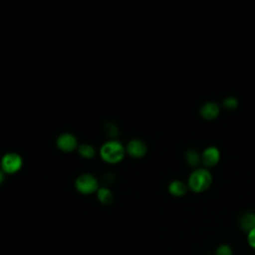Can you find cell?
I'll return each mask as SVG.
<instances>
[{
  "instance_id": "1",
  "label": "cell",
  "mask_w": 255,
  "mask_h": 255,
  "mask_svg": "<svg viewBox=\"0 0 255 255\" xmlns=\"http://www.w3.org/2000/svg\"><path fill=\"white\" fill-rule=\"evenodd\" d=\"M212 174L205 167L193 169L187 179L188 188L194 193H200L207 190L212 183Z\"/></svg>"
},
{
  "instance_id": "2",
  "label": "cell",
  "mask_w": 255,
  "mask_h": 255,
  "mask_svg": "<svg viewBox=\"0 0 255 255\" xmlns=\"http://www.w3.org/2000/svg\"><path fill=\"white\" fill-rule=\"evenodd\" d=\"M126 149L124 145L116 139L106 141L100 148V155L108 163H117L125 156Z\"/></svg>"
},
{
  "instance_id": "3",
  "label": "cell",
  "mask_w": 255,
  "mask_h": 255,
  "mask_svg": "<svg viewBox=\"0 0 255 255\" xmlns=\"http://www.w3.org/2000/svg\"><path fill=\"white\" fill-rule=\"evenodd\" d=\"M75 186L77 190L83 194H91L97 192L99 189V184L97 178L90 173H83L76 178Z\"/></svg>"
},
{
  "instance_id": "4",
  "label": "cell",
  "mask_w": 255,
  "mask_h": 255,
  "mask_svg": "<svg viewBox=\"0 0 255 255\" xmlns=\"http://www.w3.org/2000/svg\"><path fill=\"white\" fill-rule=\"evenodd\" d=\"M23 160L20 154L16 152H8L1 159V168L6 173H15L22 167Z\"/></svg>"
},
{
  "instance_id": "5",
  "label": "cell",
  "mask_w": 255,
  "mask_h": 255,
  "mask_svg": "<svg viewBox=\"0 0 255 255\" xmlns=\"http://www.w3.org/2000/svg\"><path fill=\"white\" fill-rule=\"evenodd\" d=\"M220 160V150L215 145H210L201 152V163L205 168L215 166Z\"/></svg>"
},
{
  "instance_id": "6",
  "label": "cell",
  "mask_w": 255,
  "mask_h": 255,
  "mask_svg": "<svg viewBox=\"0 0 255 255\" xmlns=\"http://www.w3.org/2000/svg\"><path fill=\"white\" fill-rule=\"evenodd\" d=\"M220 114V107L215 102H205L199 108V115L205 121H213Z\"/></svg>"
},
{
  "instance_id": "7",
  "label": "cell",
  "mask_w": 255,
  "mask_h": 255,
  "mask_svg": "<svg viewBox=\"0 0 255 255\" xmlns=\"http://www.w3.org/2000/svg\"><path fill=\"white\" fill-rule=\"evenodd\" d=\"M56 143L61 150L69 152V151H73L77 147L78 140L74 134L70 132H65L58 136Z\"/></svg>"
},
{
  "instance_id": "8",
  "label": "cell",
  "mask_w": 255,
  "mask_h": 255,
  "mask_svg": "<svg viewBox=\"0 0 255 255\" xmlns=\"http://www.w3.org/2000/svg\"><path fill=\"white\" fill-rule=\"evenodd\" d=\"M127 151L130 156L139 158L146 153L147 146L143 140L139 138H133L128 142Z\"/></svg>"
},
{
  "instance_id": "9",
  "label": "cell",
  "mask_w": 255,
  "mask_h": 255,
  "mask_svg": "<svg viewBox=\"0 0 255 255\" xmlns=\"http://www.w3.org/2000/svg\"><path fill=\"white\" fill-rule=\"evenodd\" d=\"M238 226L239 228L248 233L250 230L255 228V212L253 211H244L238 217Z\"/></svg>"
},
{
  "instance_id": "10",
  "label": "cell",
  "mask_w": 255,
  "mask_h": 255,
  "mask_svg": "<svg viewBox=\"0 0 255 255\" xmlns=\"http://www.w3.org/2000/svg\"><path fill=\"white\" fill-rule=\"evenodd\" d=\"M168 192L175 196V197H180V196H183L187 189H188V186H187V183H184L183 181L181 180H172L169 184H168Z\"/></svg>"
},
{
  "instance_id": "11",
  "label": "cell",
  "mask_w": 255,
  "mask_h": 255,
  "mask_svg": "<svg viewBox=\"0 0 255 255\" xmlns=\"http://www.w3.org/2000/svg\"><path fill=\"white\" fill-rule=\"evenodd\" d=\"M184 158L188 166L192 168H198V165L201 163V153L196 149H187L184 153Z\"/></svg>"
},
{
  "instance_id": "12",
  "label": "cell",
  "mask_w": 255,
  "mask_h": 255,
  "mask_svg": "<svg viewBox=\"0 0 255 255\" xmlns=\"http://www.w3.org/2000/svg\"><path fill=\"white\" fill-rule=\"evenodd\" d=\"M97 197L103 204H110L113 201V193L108 187H100L97 190Z\"/></svg>"
},
{
  "instance_id": "13",
  "label": "cell",
  "mask_w": 255,
  "mask_h": 255,
  "mask_svg": "<svg viewBox=\"0 0 255 255\" xmlns=\"http://www.w3.org/2000/svg\"><path fill=\"white\" fill-rule=\"evenodd\" d=\"M78 151H79L80 155L85 158H91L95 155V148L88 143L81 144L78 148Z\"/></svg>"
},
{
  "instance_id": "14",
  "label": "cell",
  "mask_w": 255,
  "mask_h": 255,
  "mask_svg": "<svg viewBox=\"0 0 255 255\" xmlns=\"http://www.w3.org/2000/svg\"><path fill=\"white\" fill-rule=\"evenodd\" d=\"M222 107L227 111H233L238 107V101L236 98L229 96L222 101Z\"/></svg>"
},
{
  "instance_id": "15",
  "label": "cell",
  "mask_w": 255,
  "mask_h": 255,
  "mask_svg": "<svg viewBox=\"0 0 255 255\" xmlns=\"http://www.w3.org/2000/svg\"><path fill=\"white\" fill-rule=\"evenodd\" d=\"M214 255H233V248L227 243H222L216 247Z\"/></svg>"
},
{
  "instance_id": "16",
  "label": "cell",
  "mask_w": 255,
  "mask_h": 255,
  "mask_svg": "<svg viewBox=\"0 0 255 255\" xmlns=\"http://www.w3.org/2000/svg\"><path fill=\"white\" fill-rule=\"evenodd\" d=\"M246 239H247L248 245H249L252 249L255 250V228L252 229V230H250V231L247 233Z\"/></svg>"
},
{
  "instance_id": "17",
  "label": "cell",
  "mask_w": 255,
  "mask_h": 255,
  "mask_svg": "<svg viewBox=\"0 0 255 255\" xmlns=\"http://www.w3.org/2000/svg\"><path fill=\"white\" fill-rule=\"evenodd\" d=\"M3 180H4V172L3 170H0V184L3 182Z\"/></svg>"
},
{
  "instance_id": "18",
  "label": "cell",
  "mask_w": 255,
  "mask_h": 255,
  "mask_svg": "<svg viewBox=\"0 0 255 255\" xmlns=\"http://www.w3.org/2000/svg\"><path fill=\"white\" fill-rule=\"evenodd\" d=\"M111 129H112L111 128H108V132H109V133H111ZM113 129H114V131H115V132H114V134H116V133H117V128H116V127H114V128H113Z\"/></svg>"
}]
</instances>
